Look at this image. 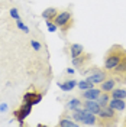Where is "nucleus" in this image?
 I'll use <instances>...</instances> for the list:
<instances>
[{
    "label": "nucleus",
    "mask_w": 126,
    "mask_h": 127,
    "mask_svg": "<svg viewBox=\"0 0 126 127\" xmlns=\"http://www.w3.org/2000/svg\"><path fill=\"white\" fill-rule=\"evenodd\" d=\"M80 105H83V101L80 100V98H71L70 101L67 103V110H75V108H80Z\"/></svg>",
    "instance_id": "obj_20"
},
{
    "label": "nucleus",
    "mask_w": 126,
    "mask_h": 127,
    "mask_svg": "<svg viewBox=\"0 0 126 127\" xmlns=\"http://www.w3.org/2000/svg\"><path fill=\"white\" fill-rule=\"evenodd\" d=\"M83 124H86V126H97V116L86 110V116H84V120H83Z\"/></svg>",
    "instance_id": "obj_13"
},
{
    "label": "nucleus",
    "mask_w": 126,
    "mask_h": 127,
    "mask_svg": "<svg viewBox=\"0 0 126 127\" xmlns=\"http://www.w3.org/2000/svg\"><path fill=\"white\" fill-rule=\"evenodd\" d=\"M119 117H120L119 111H116L115 108H112L109 105L102 107L100 113L97 114V126H103V127L115 126V124H118Z\"/></svg>",
    "instance_id": "obj_2"
},
{
    "label": "nucleus",
    "mask_w": 126,
    "mask_h": 127,
    "mask_svg": "<svg viewBox=\"0 0 126 127\" xmlns=\"http://www.w3.org/2000/svg\"><path fill=\"white\" fill-rule=\"evenodd\" d=\"M116 85H118V81L115 79V77L109 75L104 81H102L99 84V88L102 90V93H110L113 88H116Z\"/></svg>",
    "instance_id": "obj_8"
},
{
    "label": "nucleus",
    "mask_w": 126,
    "mask_h": 127,
    "mask_svg": "<svg viewBox=\"0 0 126 127\" xmlns=\"http://www.w3.org/2000/svg\"><path fill=\"white\" fill-rule=\"evenodd\" d=\"M58 124L61 127H75V126H78L77 121H74V120H71V119H64V117H61V120H60Z\"/></svg>",
    "instance_id": "obj_21"
},
{
    "label": "nucleus",
    "mask_w": 126,
    "mask_h": 127,
    "mask_svg": "<svg viewBox=\"0 0 126 127\" xmlns=\"http://www.w3.org/2000/svg\"><path fill=\"white\" fill-rule=\"evenodd\" d=\"M16 26H17V29L23 31L25 33H29V28H28V26H26V25H25L20 19H17V20H16Z\"/></svg>",
    "instance_id": "obj_23"
},
{
    "label": "nucleus",
    "mask_w": 126,
    "mask_h": 127,
    "mask_svg": "<svg viewBox=\"0 0 126 127\" xmlns=\"http://www.w3.org/2000/svg\"><path fill=\"white\" fill-rule=\"evenodd\" d=\"M109 107L115 108L116 111H123L126 110V100H120V98H110L109 101Z\"/></svg>",
    "instance_id": "obj_12"
},
{
    "label": "nucleus",
    "mask_w": 126,
    "mask_h": 127,
    "mask_svg": "<svg viewBox=\"0 0 126 127\" xmlns=\"http://www.w3.org/2000/svg\"><path fill=\"white\" fill-rule=\"evenodd\" d=\"M41 100H42L41 93H26L23 95V103H29L32 105H36L38 103H41Z\"/></svg>",
    "instance_id": "obj_11"
},
{
    "label": "nucleus",
    "mask_w": 126,
    "mask_h": 127,
    "mask_svg": "<svg viewBox=\"0 0 126 127\" xmlns=\"http://www.w3.org/2000/svg\"><path fill=\"white\" fill-rule=\"evenodd\" d=\"M90 58H91V55L90 54H86V52H83L80 56H77V58H72V65H74V68H77V69H84L86 68V64L90 62Z\"/></svg>",
    "instance_id": "obj_7"
},
{
    "label": "nucleus",
    "mask_w": 126,
    "mask_h": 127,
    "mask_svg": "<svg viewBox=\"0 0 126 127\" xmlns=\"http://www.w3.org/2000/svg\"><path fill=\"white\" fill-rule=\"evenodd\" d=\"M83 108L97 116L100 113V110H102V105L97 103V100H84L83 101Z\"/></svg>",
    "instance_id": "obj_9"
},
{
    "label": "nucleus",
    "mask_w": 126,
    "mask_h": 127,
    "mask_svg": "<svg viewBox=\"0 0 126 127\" xmlns=\"http://www.w3.org/2000/svg\"><path fill=\"white\" fill-rule=\"evenodd\" d=\"M112 77H115V79L118 81V84H123L126 85V56L122 59V62L119 64L118 66L109 72Z\"/></svg>",
    "instance_id": "obj_5"
},
{
    "label": "nucleus",
    "mask_w": 126,
    "mask_h": 127,
    "mask_svg": "<svg viewBox=\"0 0 126 127\" xmlns=\"http://www.w3.org/2000/svg\"><path fill=\"white\" fill-rule=\"evenodd\" d=\"M110 93H102V94L99 95V98H97V103L100 104L102 107H106V105H109V101H110Z\"/></svg>",
    "instance_id": "obj_19"
},
{
    "label": "nucleus",
    "mask_w": 126,
    "mask_h": 127,
    "mask_svg": "<svg viewBox=\"0 0 126 127\" xmlns=\"http://www.w3.org/2000/svg\"><path fill=\"white\" fill-rule=\"evenodd\" d=\"M67 72H68V74H74V72H75V71H74L72 68H68V69H67Z\"/></svg>",
    "instance_id": "obj_28"
},
{
    "label": "nucleus",
    "mask_w": 126,
    "mask_h": 127,
    "mask_svg": "<svg viewBox=\"0 0 126 127\" xmlns=\"http://www.w3.org/2000/svg\"><path fill=\"white\" fill-rule=\"evenodd\" d=\"M10 16L15 19V20H17V19H20V15H19V10L16 7H12L10 9Z\"/></svg>",
    "instance_id": "obj_25"
},
{
    "label": "nucleus",
    "mask_w": 126,
    "mask_h": 127,
    "mask_svg": "<svg viewBox=\"0 0 126 127\" xmlns=\"http://www.w3.org/2000/svg\"><path fill=\"white\" fill-rule=\"evenodd\" d=\"M31 45H32V48H33L35 51H39L41 48H42V45H41L38 40H35V39H32V40H31Z\"/></svg>",
    "instance_id": "obj_26"
},
{
    "label": "nucleus",
    "mask_w": 126,
    "mask_h": 127,
    "mask_svg": "<svg viewBox=\"0 0 126 127\" xmlns=\"http://www.w3.org/2000/svg\"><path fill=\"white\" fill-rule=\"evenodd\" d=\"M45 22H47V26H48V32H51V33L57 32L58 26H57V25L54 23V20H45Z\"/></svg>",
    "instance_id": "obj_24"
},
{
    "label": "nucleus",
    "mask_w": 126,
    "mask_h": 127,
    "mask_svg": "<svg viewBox=\"0 0 126 127\" xmlns=\"http://www.w3.org/2000/svg\"><path fill=\"white\" fill-rule=\"evenodd\" d=\"M125 126H126V119H125Z\"/></svg>",
    "instance_id": "obj_29"
},
{
    "label": "nucleus",
    "mask_w": 126,
    "mask_h": 127,
    "mask_svg": "<svg viewBox=\"0 0 126 127\" xmlns=\"http://www.w3.org/2000/svg\"><path fill=\"white\" fill-rule=\"evenodd\" d=\"M126 56V49L122 45H118V43H115L113 46L106 52V55H104V69L107 72L113 71L116 66H118L119 64L122 62V59Z\"/></svg>",
    "instance_id": "obj_1"
},
{
    "label": "nucleus",
    "mask_w": 126,
    "mask_h": 127,
    "mask_svg": "<svg viewBox=\"0 0 126 127\" xmlns=\"http://www.w3.org/2000/svg\"><path fill=\"white\" fill-rule=\"evenodd\" d=\"M77 87L80 88V90H88V88H93L94 87V84L93 82H90V81H87V79H84V81H80V82H77Z\"/></svg>",
    "instance_id": "obj_22"
},
{
    "label": "nucleus",
    "mask_w": 126,
    "mask_h": 127,
    "mask_svg": "<svg viewBox=\"0 0 126 127\" xmlns=\"http://www.w3.org/2000/svg\"><path fill=\"white\" fill-rule=\"evenodd\" d=\"M112 98H120V100H126V88H113L110 91Z\"/></svg>",
    "instance_id": "obj_18"
},
{
    "label": "nucleus",
    "mask_w": 126,
    "mask_h": 127,
    "mask_svg": "<svg viewBox=\"0 0 126 127\" xmlns=\"http://www.w3.org/2000/svg\"><path fill=\"white\" fill-rule=\"evenodd\" d=\"M81 74L87 75L86 79H87V81H90V82H93V84H100L102 81H104V79L110 75L106 69L97 68V66H93V69H91V68H88V69L84 68V69L81 71Z\"/></svg>",
    "instance_id": "obj_4"
},
{
    "label": "nucleus",
    "mask_w": 126,
    "mask_h": 127,
    "mask_svg": "<svg viewBox=\"0 0 126 127\" xmlns=\"http://www.w3.org/2000/svg\"><path fill=\"white\" fill-rule=\"evenodd\" d=\"M4 111H7V104L6 103L0 104V113H4Z\"/></svg>",
    "instance_id": "obj_27"
},
{
    "label": "nucleus",
    "mask_w": 126,
    "mask_h": 127,
    "mask_svg": "<svg viewBox=\"0 0 126 127\" xmlns=\"http://www.w3.org/2000/svg\"><path fill=\"white\" fill-rule=\"evenodd\" d=\"M83 52H84V46H83V45H80V43H72V45H70L71 58H77V56H80Z\"/></svg>",
    "instance_id": "obj_15"
},
{
    "label": "nucleus",
    "mask_w": 126,
    "mask_h": 127,
    "mask_svg": "<svg viewBox=\"0 0 126 127\" xmlns=\"http://www.w3.org/2000/svg\"><path fill=\"white\" fill-rule=\"evenodd\" d=\"M54 23L58 26V29H61L64 35L67 33V32L70 31V28L72 26L74 23V20H72V13H71V10H60L57 16L54 17Z\"/></svg>",
    "instance_id": "obj_3"
},
{
    "label": "nucleus",
    "mask_w": 126,
    "mask_h": 127,
    "mask_svg": "<svg viewBox=\"0 0 126 127\" xmlns=\"http://www.w3.org/2000/svg\"><path fill=\"white\" fill-rule=\"evenodd\" d=\"M100 94H102V90L93 87V88H88V90H84V93L81 94V98L83 100H97Z\"/></svg>",
    "instance_id": "obj_10"
},
{
    "label": "nucleus",
    "mask_w": 126,
    "mask_h": 127,
    "mask_svg": "<svg viewBox=\"0 0 126 127\" xmlns=\"http://www.w3.org/2000/svg\"><path fill=\"white\" fill-rule=\"evenodd\" d=\"M58 12H60V10L57 7H48L42 12V17H44L45 20H54V17L57 16Z\"/></svg>",
    "instance_id": "obj_16"
},
{
    "label": "nucleus",
    "mask_w": 126,
    "mask_h": 127,
    "mask_svg": "<svg viewBox=\"0 0 126 127\" xmlns=\"http://www.w3.org/2000/svg\"><path fill=\"white\" fill-rule=\"evenodd\" d=\"M77 82L78 81H75V79H68V81H64V82H58V87L61 88L64 93H67V91H71L74 87H77Z\"/></svg>",
    "instance_id": "obj_14"
},
{
    "label": "nucleus",
    "mask_w": 126,
    "mask_h": 127,
    "mask_svg": "<svg viewBox=\"0 0 126 127\" xmlns=\"http://www.w3.org/2000/svg\"><path fill=\"white\" fill-rule=\"evenodd\" d=\"M32 107H33L32 104H29V103H23L22 105H20V107H19V108H17V110L15 111V113H13V116H15L16 119H17V121H19V124H20V126H23V124H25L23 120L26 119V117H28L29 114H31Z\"/></svg>",
    "instance_id": "obj_6"
},
{
    "label": "nucleus",
    "mask_w": 126,
    "mask_h": 127,
    "mask_svg": "<svg viewBox=\"0 0 126 127\" xmlns=\"http://www.w3.org/2000/svg\"><path fill=\"white\" fill-rule=\"evenodd\" d=\"M84 116H86V110L84 108H75V110H72V119H74V121H77L78 124H83Z\"/></svg>",
    "instance_id": "obj_17"
}]
</instances>
